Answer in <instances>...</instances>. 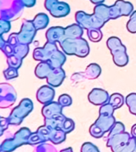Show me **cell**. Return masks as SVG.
<instances>
[{
    "label": "cell",
    "instance_id": "obj_1",
    "mask_svg": "<svg viewBox=\"0 0 136 152\" xmlns=\"http://www.w3.org/2000/svg\"><path fill=\"white\" fill-rule=\"evenodd\" d=\"M64 53L69 56H76L80 58L88 56L90 52V48L88 41L84 38H65L60 43Z\"/></svg>",
    "mask_w": 136,
    "mask_h": 152
},
{
    "label": "cell",
    "instance_id": "obj_2",
    "mask_svg": "<svg viewBox=\"0 0 136 152\" xmlns=\"http://www.w3.org/2000/svg\"><path fill=\"white\" fill-rule=\"evenodd\" d=\"M107 147H111L112 152H132L136 147V138L123 132L108 138Z\"/></svg>",
    "mask_w": 136,
    "mask_h": 152
},
{
    "label": "cell",
    "instance_id": "obj_3",
    "mask_svg": "<svg viewBox=\"0 0 136 152\" xmlns=\"http://www.w3.org/2000/svg\"><path fill=\"white\" fill-rule=\"evenodd\" d=\"M107 46L111 52L114 64L118 66H125L129 62L126 48L121 40L117 37H111L107 39Z\"/></svg>",
    "mask_w": 136,
    "mask_h": 152
},
{
    "label": "cell",
    "instance_id": "obj_4",
    "mask_svg": "<svg viewBox=\"0 0 136 152\" xmlns=\"http://www.w3.org/2000/svg\"><path fill=\"white\" fill-rule=\"evenodd\" d=\"M115 109L108 102L101 105L99 110V117L95 121V124L104 133L108 132L112 126L114 125L115 118L113 116Z\"/></svg>",
    "mask_w": 136,
    "mask_h": 152
},
{
    "label": "cell",
    "instance_id": "obj_5",
    "mask_svg": "<svg viewBox=\"0 0 136 152\" xmlns=\"http://www.w3.org/2000/svg\"><path fill=\"white\" fill-rule=\"evenodd\" d=\"M75 19L76 23L86 30L92 28H101L106 24V22L102 20V18L95 12L92 14H88L84 11L80 10L75 14Z\"/></svg>",
    "mask_w": 136,
    "mask_h": 152
},
{
    "label": "cell",
    "instance_id": "obj_6",
    "mask_svg": "<svg viewBox=\"0 0 136 152\" xmlns=\"http://www.w3.org/2000/svg\"><path fill=\"white\" fill-rule=\"evenodd\" d=\"M45 7L55 18H64L70 13V7L66 2L58 0H45Z\"/></svg>",
    "mask_w": 136,
    "mask_h": 152
},
{
    "label": "cell",
    "instance_id": "obj_7",
    "mask_svg": "<svg viewBox=\"0 0 136 152\" xmlns=\"http://www.w3.org/2000/svg\"><path fill=\"white\" fill-rule=\"evenodd\" d=\"M134 10L133 5L130 2L124 0H117L114 5L110 7L111 19L115 20L123 16H129L132 14Z\"/></svg>",
    "mask_w": 136,
    "mask_h": 152
},
{
    "label": "cell",
    "instance_id": "obj_8",
    "mask_svg": "<svg viewBox=\"0 0 136 152\" xmlns=\"http://www.w3.org/2000/svg\"><path fill=\"white\" fill-rule=\"evenodd\" d=\"M16 101V92L9 84H0V108H8Z\"/></svg>",
    "mask_w": 136,
    "mask_h": 152
},
{
    "label": "cell",
    "instance_id": "obj_9",
    "mask_svg": "<svg viewBox=\"0 0 136 152\" xmlns=\"http://www.w3.org/2000/svg\"><path fill=\"white\" fill-rule=\"evenodd\" d=\"M36 31L37 29L33 26L32 21H24L21 26V32L17 33V38L18 43L28 45L33 40L36 34Z\"/></svg>",
    "mask_w": 136,
    "mask_h": 152
},
{
    "label": "cell",
    "instance_id": "obj_10",
    "mask_svg": "<svg viewBox=\"0 0 136 152\" xmlns=\"http://www.w3.org/2000/svg\"><path fill=\"white\" fill-rule=\"evenodd\" d=\"M58 50L56 43H51L47 41L43 48H36L33 52V58L39 61H48L52 53Z\"/></svg>",
    "mask_w": 136,
    "mask_h": 152
},
{
    "label": "cell",
    "instance_id": "obj_11",
    "mask_svg": "<svg viewBox=\"0 0 136 152\" xmlns=\"http://www.w3.org/2000/svg\"><path fill=\"white\" fill-rule=\"evenodd\" d=\"M110 95L106 90L100 88H94L88 94V101L95 105H103L108 102Z\"/></svg>",
    "mask_w": 136,
    "mask_h": 152
},
{
    "label": "cell",
    "instance_id": "obj_12",
    "mask_svg": "<svg viewBox=\"0 0 136 152\" xmlns=\"http://www.w3.org/2000/svg\"><path fill=\"white\" fill-rule=\"evenodd\" d=\"M33 109V103L28 98L23 99L20 102L19 105L15 107V109L11 112V115L10 116V119H17V120H21L24 116H26L27 114Z\"/></svg>",
    "mask_w": 136,
    "mask_h": 152
},
{
    "label": "cell",
    "instance_id": "obj_13",
    "mask_svg": "<svg viewBox=\"0 0 136 152\" xmlns=\"http://www.w3.org/2000/svg\"><path fill=\"white\" fill-rule=\"evenodd\" d=\"M47 83L52 87H57L62 84L65 78V72L61 67L53 68L48 75Z\"/></svg>",
    "mask_w": 136,
    "mask_h": 152
},
{
    "label": "cell",
    "instance_id": "obj_14",
    "mask_svg": "<svg viewBox=\"0 0 136 152\" xmlns=\"http://www.w3.org/2000/svg\"><path fill=\"white\" fill-rule=\"evenodd\" d=\"M47 41L51 43H61L65 39L64 35V28L61 26H55L51 27L46 32Z\"/></svg>",
    "mask_w": 136,
    "mask_h": 152
},
{
    "label": "cell",
    "instance_id": "obj_15",
    "mask_svg": "<svg viewBox=\"0 0 136 152\" xmlns=\"http://www.w3.org/2000/svg\"><path fill=\"white\" fill-rule=\"evenodd\" d=\"M55 91L52 86H43L37 92V99L41 104H46L52 102L54 98Z\"/></svg>",
    "mask_w": 136,
    "mask_h": 152
},
{
    "label": "cell",
    "instance_id": "obj_16",
    "mask_svg": "<svg viewBox=\"0 0 136 152\" xmlns=\"http://www.w3.org/2000/svg\"><path fill=\"white\" fill-rule=\"evenodd\" d=\"M63 107L56 102H51L48 104H45L42 109V115L45 118H50L52 116L62 113Z\"/></svg>",
    "mask_w": 136,
    "mask_h": 152
},
{
    "label": "cell",
    "instance_id": "obj_17",
    "mask_svg": "<svg viewBox=\"0 0 136 152\" xmlns=\"http://www.w3.org/2000/svg\"><path fill=\"white\" fill-rule=\"evenodd\" d=\"M84 34V28L77 23L72 24L64 28V35L65 38H81Z\"/></svg>",
    "mask_w": 136,
    "mask_h": 152
},
{
    "label": "cell",
    "instance_id": "obj_18",
    "mask_svg": "<svg viewBox=\"0 0 136 152\" xmlns=\"http://www.w3.org/2000/svg\"><path fill=\"white\" fill-rule=\"evenodd\" d=\"M65 61H66V56L64 54V52L57 50L52 53V55L47 62L50 64V66H52V68H59L64 65Z\"/></svg>",
    "mask_w": 136,
    "mask_h": 152
},
{
    "label": "cell",
    "instance_id": "obj_19",
    "mask_svg": "<svg viewBox=\"0 0 136 152\" xmlns=\"http://www.w3.org/2000/svg\"><path fill=\"white\" fill-rule=\"evenodd\" d=\"M84 79H95L97 78L101 74V67L97 64H90L87 67L85 71L82 72Z\"/></svg>",
    "mask_w": 136,
    "mask_h": 152
},
{
    "label": "cell",
    "instance_id": "obj_20",
    "mask_svg": "<svg viewBox=\"0 0 136 152\" xmlns=\"http://www.w3.org/2000/svg\"><path fill=\"white\" fill-rule=\"evenodd\" d=\"M52 69L53 68L50 66V64L47 61H41L36 67L35 74L38 78H47Z\"/></svg>",
    "mask_w": 136,
    "mask_h": 152
},
{
    "label": "cell",
    "instance_id": "obj_21",
    "mask_svg": "<svg viewBox=\"0 0 136 152\" xmlns=\"http://www.w3.org/2000/svg\"><path fill=\"white\" fill-rule=\"evenodd\" d=\"M49 22H50L49 17L43 13H41V14H38V15H36L34 19L32 21V23L37 30L45 28L48 26Z\"/></svg>",
    "mask_w": 136,
    "mask_h": 152
},
{
    "label": "cell",
    "instance_id": "obj_22",
    "mask_svg": "<svg viewBox=\"0 0 136 152\" xmlns=\"http://www.w3.org/2000/svg\"><path fill=\"white\" fill-rule=\"evenodd\" d=\"M124 102H125V99H124L123 96L121 94L115 93V94H112V95H110L108 103L112 104L115 110L121 108L123 105Z\"/></svg>",
    "mask_w": 136,
    "mask_h": 152
},
{
    "label": "cell",
    "instance_id": "obj_23",
    "mask_svg": "<svg viewBox=\"0 0 136 152\" xmlns=\"http://www.w3.org/2000/svg\"><path fill=\"white\" fill-rule=\"evenodd\" d=\"M87 35L89 40L92 42H99L103 38V33L101 32V28H92L87 29Z\"/></svg>",
    "mask_w": 136,
    "mask_h": 152
},
{
    "label": "cell",
    "instance_id": "obj_24",
    "mask_svg": "<svg viewBox=\"0 0 136 152\" xmlns=\"http://www.w3.org/2000/svg\"><path fill=\"white\" fill-rule=\"evenodd\" d=\"M125 102L128 107L130 113L136 116V93H131L127 95Z\"/></svg>",
    "mask_w": 136,
    "mask_h": 152
},
{
    "label": "cell",
    "instance_id": "obj_25",
    "mask_svg": "<svg viewBox=\"0 0 136 152\" xmlns=\"http://www.w3.org/2000/svg\"><path fill=\"white\" fill-rule=\"evenodd\" d=\"M123 132H125V126L123 125V124H122L121 122H115L114 125L112 126V128H111V130L108 132L109 134H108L107 139L115 135Z\"/></svg>",
    "mask_w": 136,
    "mask_h": 152
},
{
    "label": "cell",
    "instance_id": "obj_26",
    "mask_svg": "<svg viewBox=\"0 0 136 152\" xmlns=\"http://www.w3.org/2000/svg\"><path fill=\"white\" fill-rule=\"evenodd\" d=\"M126 28L131 33H136V10L132 12L126 23Z\"/></svg>",
    "mask_w": 136,
    "mask_h": 152
},
{
    "label": "cell",
    "instance_id": "obj_27",
    "mask_svg": "<svg viewBox=\"0 0 136 152\" xmlns=\"http://www.w3.org/2000/svg\"><path fill=\"white\" fill-rule=\"evenodd\" d=\"M58 102L63 108H64V107H69L72 104V97H70L69 94H61L59 97H58V102Z\"/></svg>",
    "mask_w": 136,
    "mask_h": 152
},
{
    "label": "cell",
    "instance_id": "obj_28",
    "mask_svg": "<svg viewBox=\"0 0 136 152\" xmlns=\"http://www.w3.org/2000/svg\"><path fill=\"white\" fill-rule=\"evenodd\" d=\"M21 60H22V59L16 56H13V55L7 57V62H8L9 66L16 69L18 68L19 66H21Z\"/></svg>",
    "mask_w": 136,
    "mask_h": 152
},
{
    "label": "cell",
    "instance_id": "obj_29",
    "mask_svg": "<svg viewBox=\"0 0 136 152\" xmlns=\"http://www.w3.org/2000/svg\"><path fill=\"white\" fill-rule=\"evenodd\" d=\"M89 132H90L91 135L94 138H101L104 135V132L95 123L91 125L90 128H89Z\"/></svg>",
    "mask_w": 136,
    "mask_h": 152
},
{
    "label": "cell",
    "instance_id": "obj_30",
    "mask_svg": "<svg viewBox=\"0 0 136 152\" xmlns=\"http://www.w3.org/2000/svg\"><path fill=\"white\" fill-rule=\"evenodd\" d=\"M74 127H75V124H74L73 121L72 119L66 118L65 121H64V124H63L61 130L64 131V132L67 134V133H69L70 132L73 130Z\"/></svg>",
    "mask_w": 136,
    "mask_h": 152
},
{
    "label": "cell",
    "instance_id": "obj_31",
    "mask_svg": "<svg viewBox=\"0 0 136 152\" xmlns=\"http://www.w3.org/2000/svg\"><path fill=\"white\" fill-rule=\"evenodd\" d=\"M81 152H100L96 146L92 142H84L81 147Z\"/></svg>",
    "mask_w": 136,
    "mask_h": 152
},
{
    "label": "cell",
    "instance_id": "obj_32",
    "mask_svg": "<svg viewBox=\"0 0 136 152\" xmlns=\"http://www.w3.org/2000/svg\"><path fill=\"white\" fill-rule=\"evenodd\" d=\"M18 74L17 69L11 67V66H10L9 68L4 71V76L7 79L16 78V77H18Z\"/></svg>",
    "mask_w": 136,
    "mask_h": 152
},
{
    "label": "cell",
    "instance_id": "obj_33",
    "mask_svg": "<svg viewBox=\"0 0 136 152\" xmlns=\"http://www.w3.org/2000/svg\"><path fill=\"white\" fill-rule=\"evenodd\" d=\"M10 28V24L5 19H0V36L5 33H7Z\"/></svg>",
    "mask_w": 136,
    "mask_h": 152
},
{
    "label": "cell",
    "instance_id": "obj_34",
    "mask_svg": "<svg viewBox=\"0 0 136 152\" xmlns=\"http://www.w3.org/2000/svg\"><path fill=\"white\" fill-rule=\"evenodd\" d=\"M131 135H132V137L136 138V124H134L131 128Z\"/></svg>",
    "mask_w": 136,
    "mask_h": 152
},
{
    "label": "cell",
    "instance_id": "obj_35",
    "mask_svg": "<svg viewBox=\"0 0 136 152\" xmlns=\"http://www.w3.org/2000/svg\"><path fill=\"white\" fill-rule=\"evenodd\" d=\"M92 3L95 5H97V4H101V3H103L105 0H90Z\"/></svg>",
    "mask_w": 136,
    "mask_h": 152
},
{
    "label": "cell",
    "instance_id": "obj_36",
    "mask_svg": "<svg viewBox=\"0 0 136 152\" xmlns=\"http://www.w3.org/2000/svg\"><path fill=\"white\" fill-rule=\"evenodd\" d=\"M6 42H7V41H5V40L2 39V36H0V48H3V46L5 45Z\"/></svg>",
    "mask_w": 136,
    "mask_h": 152
},
{
    "label": "cell",
    "instance_id": "obj_37",
    "mask_svg": "<svg viewBox=\"0 0 136 152\" xmlns=\"http://www.w3.org/2000/svg\"><path fill=\"white\" fill-rule=\"evenodd\" d=\"M61 152H72V148H67V149H64L63 150V151H61Z\"/></svg>",
    "mask_w": 136,
    "mask_h": 152
},
{
    "label": "cell",
    "instance_id": "obj_38",
    "mask_svg": "<svg viewBox=\"0 0 136 152\" xmlns=\"http://www.w3.org/2000/svg\"><path fill=\"white\" fill-rule=\"evenodd\" d=\"M132 152H136V147H135V149L134 150V151H132Z\"/></svg>",
    "mask_w": 136,
    "mask_h": 152
}]
</instances>
